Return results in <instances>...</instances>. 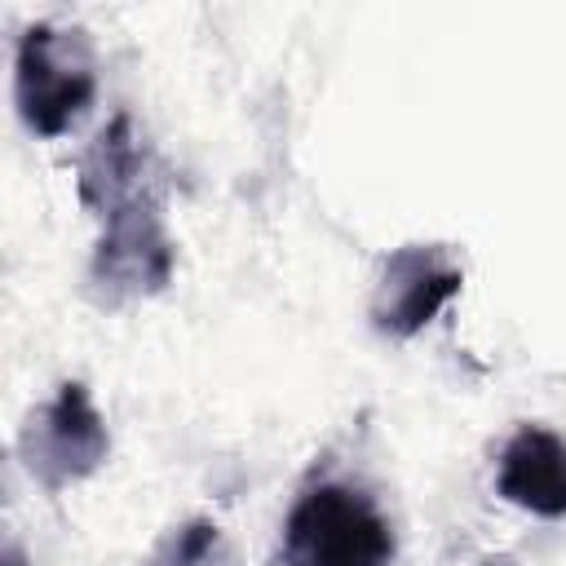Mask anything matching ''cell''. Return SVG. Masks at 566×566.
I'll list each match as a JSON object with an SVG mask.
<instances>
[{
  "instance_id": "6da1fadb",
  "label": "cell",
  "mask_w": 566,
  "mask_h": 566,
  "mask_svg": "<svg viewBox=\"0 0 566 566\" xmlns=\"http://www.w3.org/2000/svg\"><path fill=\"white\" fill-rule=\"evenodd\" d=\"M279 557L283 566H389L394 531L358 486L318 482L292 504Z\"/></svg>"
},
{
  "instance_id": "7a4b0ae2",
  "label": "cell",
  "mask_w": 566,
  "mask_h": 566,
  "mask_svg": "<svg viewBox=\"0 0 566 566\" xmlns=\"http://www.w3.org/2000/svg\"><path fill=\"white\" fill-rule=\"evenodd\" d=\"M97 93L93 44L75 27L35 22L13 53V102L35 137H62Z\"/></svg>"
},
{
  "instance_id": "3957f363",
  "label": "cell",
  "mask_w": 566,
  "mask_h": 566,
  "mask_svg": "<svg viewBox=\"0 0 566 566\" xmlns=\"http://www.w3.org/2000/svg\"><path fill=\"white\" fill-rule=\"evenodd\" d=\"M97 221H102V234H97V252H93V283L106 296H115V301L150 296L172 279L177 252L164 230L159 203L146 186L97 208Z\"/></svg>"
},
{
  "instance_id": "277c9868",
  "label": "cell",
  "mask_w": 566,
  "mask_h": 566,
  "mask_svg": "<svg viewBox=\"0 0 566 566\" xmlns=\"http://www.w3.org/2000/svg\"><path fill=\"white\" fill-rule=\"evenodd\" d=\"M106 451H111L106 420L80 380L57 385V394L27 416L22 438H18V455L44 491H62L97 473Z\"/></svg>"
},
{
  "instance_id": "5b68a950",
  "label": "cell",
  "mask_w": 566,
  "mask_h": 566,
  "mask_svg": "<svg viewBox=\"0 0 566 566\" xmlns=\"http://www.w3.org/2000/svg\"><path fill=\"white\" fill-rule=\"evenodd\" d=\"M464 270L460 261L438 243H407L385 256L376 287H371V323L376 332L407 340L424 323L438 318V310L460 292Z\"/></svg>"
},
{
  "instance_id": "8992f818",
  "label": "cell",
  "mask_w": 566,
  "mask_h": 566,
  "mask_svg": "<svg viewBox=\"0 0 566 566\" xmlns=\"http://www.w3.org/2000/svg\"><path fill=\"white\" fill-rule=\"evenodd\" d=\"M495 491L535 517H566V438L544 424H522L500 447Z\"/></svg>"
},
{
  "instance_id": "52a82bcc",
  "label": "cell",
  "mask_w": 566,
  "mask_h": 566,
  "mask_svg": "<svg viewBox=\"0 0 566 566\" xmlns=\"http://www.w3.org/2000/svg\"><path fill=\"white\" fill-rule=\"evenodd\" d=\"M212 544H217V526L195 522V526H186V531L177 535V544H172V562H168V566H203V557H208Z\"/></svg>"
}]
</instances>
